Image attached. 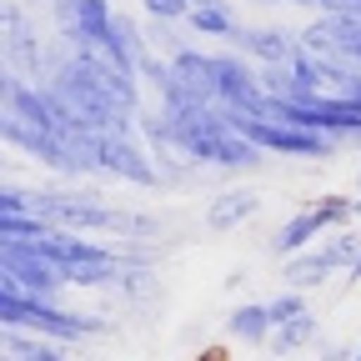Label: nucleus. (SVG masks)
<instances>
[{
    "label": "nucleus",
    "instance_id": "1",
    "mask_svg": "<svg viewBox=\"0 0 361 361\" xmlns=\"http://www.w3.org/2000/svg\"><path fill=\"white\" fill-rule=\"evenodd\" d=\"M201 361H226V351H206V356H201Z\"/></svg>",
    "mask_w": 361,
    "mask_h": 361
}]
</instances>
